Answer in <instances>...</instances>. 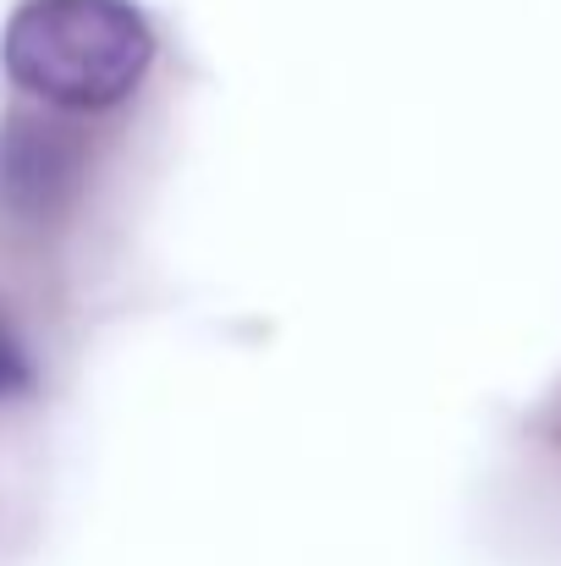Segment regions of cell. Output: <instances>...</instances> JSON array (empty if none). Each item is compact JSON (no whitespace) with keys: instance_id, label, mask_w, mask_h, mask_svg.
<instances>
[{"instance_id":"obj_3","label":"cell","mask_w":561,"mask_h":566,"mask_svg":"<svg viewBox=\"0 0 561 566\" xmlns=\"http://www.w3.org/2000/svg\"><path fill=\"white\" fill-rule=\"evenodd\" d=\"M33 385V364H28V353L17 347V336L0 325V396H17V390H28Z\"/></svg>"},{"instance_id":"obj_2","label":"cell","mask_w":561,"mask_h":566,"mask_svg":"<svg viewBox=\"0 0 561 566\" xmlns=\"http://www.w3.org/2000/svg\"><path fill=\"white\" fill-rule=\"evenodd\" d=\"M77 138L55 116H17L0 133V198L17 214H50L77 182Z\"/></svg>"},{"instance_id":"obj_1","label":"cell","mask_w":561,"mask_h":566,"mask_svg":"<svg viewBox=\"0 0 561 566\" xmlns=\"http://www.w3.org/2000/svg\"><path fill=\"white\" fill-rule=\"evenodd\" d=\"M155 61L133 0H22L0 39L6 77L50 111L122 105Z\"/></svg>"}]
</instances>
